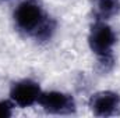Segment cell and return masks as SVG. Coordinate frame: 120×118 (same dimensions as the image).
<instances>
[{"instance_id":"6da1fadb","label":"cell","mask_w":120,"mask_h":118,"mask_svg":"<svg viewBox=\"0 0 120 118\" xmlns=\"http://www.w3.org/2000/svg\"><path fill=\"white\" fill-rule=\"evenodd\" d=\"M11 22L21 38L39 46L50 43L59 28L57 20L41 0H20L11 11Z\"/></svg>"},{"instance_id":"7a4b0ae2","label":"cell","mask_w":120,"mask_h":118,"mask_svg":"<svg viewBox=\"0 0 120 118\" xmlns=\"http://www.w3.org/2000/svg\"><path fill=\"white\" fill-rule=\"evenodd\" d=\"M117 43L119 36L112 22L92 20L87 33V46L102 74H108L113 69Z\"/></svg>"},{"instance_id":"3957f363","label":"cell","mask_w":120,"mask_h":118,"mask_svg":"<svg viewBox=\"0 0 120 118\" xmlns=\"http://www.w3.org/2000/svg\"><path fill=\"white\" fill-rule=\"evenodd\" d=\"M36 107L49 115H73L78 108L75 97L59 89H43Z\"/></svg>"},{"instance_id":"277c9868","label":"cell","mask_w":120,"mask_h":118,"mask_svg":"<svg viewBox=\"0 0 120 118\" xmlns=\"http://www.w3.org/2000/svg\"><path fill=\"white\" fill-rule=\"evenodd\" d=\"M43 92L39 81L34 78H20L10 83L7 97L15 104L17 108L25 110L38 106L39 97Z\"/></svg>"},{"instance_id":"5b68a950","label":"cell","mask_w":120,"mask_h":118,"mask_svg":"<svg viewBox=\"0 0 120 118\" xmlns=\"http://www.w3.org/2000/svg\"><path fill=\"white\" fill-rule=\"evenodd\" d=\"M87 106L95 117L110 118L120 115V93L112 89L96 90L88 97Z\"/></svg>"},{"instance_id":"8992f818","label":"cell","mask_w":120,"mask_h":118,"mask_svg":"<svg viewBox=\"0 0 120 118\" xmlns=\"http://www.w3.org/2000/svg\"><path fill=\"white\" fill-rule=\"evenodd\" d=\"M90 10L92 20L112 22L120 15V0H91Z\"/></svg>"},{"instance_id":"52a82bcc","label":"cell","mask_w":120,"mask_h":118,"mask_svg":"<svg viewBox=\"0 0 120 118\" xmlns=\"http://www.w3.org/2000/svg\"><path fill=\"white\" fill-rule=\"evenodd\" d=\"M15 104L8 99H0V118H11L15 114Z\"/></svg>"},{"instance_id":"ba28073f","label":"cell","mask_w":120,"mask_h":118,"mask_svg":"<svg viewBox=\"0 0 120 118\" xmlns=\"http://www.w3.org/2000/svg\"><path fill=\"white\" fill-rule=\"evenodd\" d=\"M4 1H8V0H0V3H4Z\"/></svg>"}]
</instances>
